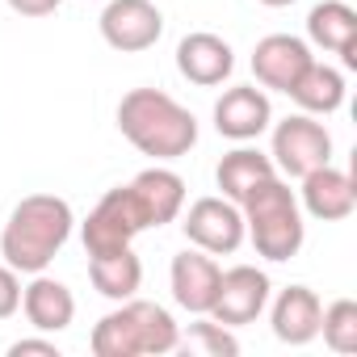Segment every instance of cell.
Masks as SVG:
<instances>
[{"mask_svg":"<svg viewBox=\"0 0 357 357\" xmlns=\"http://www.w3.org/2000/svg\"><path fill=\"white\" fill-rule=\"evenodd\" d=\"M219 261L202 248H185L172 257V269H168V282H172V298L181 311L190 315H211V303L219 294Z\"/></svg>","mask_w":357,"mask_h":357,"instance_id":"obj_11","label":"cell"},{"mask_svg":"<svg viewBox=\"0 0 357 357\" xmlns=\"http://www.w3.org/2000/svg\"><path fill=\"white\" fill-rule=\"evenodd\" d=\"M319 315H324V303L311 286H286L273 307H269V324H273V336L282 344H311L319 336Z\"/></svg>","mask_w":357,"mask_h":357,"instance_id":"obj_15","label":"cell"},{"mask_svg":"<svg viewBox=\"0 0 357 357\" xmlns=\"http://www.w3.org/2000/svg\"><path fill=\"white\" fill-rule=\"evenodd\" d=\"M89 282H93V290H97L101 298L126 303V298H135L139 286H143V261H139L130 248L89 257Z\"/></svg>","mask_w":357,"mask_h":357,"instance_id":"obj_19","label":"cell"},{"mask_svg":"<svg viewBox=\"0 0 357 357\" xmlns=\"http://www.w3.org/2000/svg\"><path fill=\"white\" fill-rule=\"evenodd\" d=\"M76 215L63 198L55 194H30L13 206L5 231H0V257L5 265H13L17 273H47V265L63 252V244L72 240Z\"/></svg>","mask_w":357,"mask_h":357,"instance_id":"obj_1","label":"cell"},{"mask_svg":"<svg viewBox=\"0 0 357 357\" xmlns=\"http://www.w3.org/2000/svg\"><path fill=\"white\" fill-rule=\"evenodd\" d=\"M176 336H181V324L168 315V307L147 298H126L97 319L89 349L93 357H160L176 353Z\"/></svg>","mask_w":357,"mask_h":357,"instance_id":"obj_3","label":"cell"},{"mask_svg":"<svg viewBox=\"0 0 357 357\" xmlns=\"http://www.w3.org/2000/svg\"><path fill=\"white\" fill-rule=\"evenodd\" d=\"M257 5H265V9H286V5H294V0H257Z\"/></svg>","mask_w":357,"mask_h":357,"instance_id":"obj_27","label":"cell"},{"mask_svg":"<svg viewBox=\"0 0 357 357\" xmlns=\"http://www.w3.org/2000/svg\"><path fill=\"white\" fill-rule=\"evenodd\" d=\"M9 357H59V344L47 336H22L9 344Z\"/></svg>","mask_w":357,"mask_h":357,"instance_id":"obj_25","label":"cell"},{"mask_svg":"<svg viewBox=\"0 0 357 357\" xmlns=\"http://www.w3.org/2000/svg\"><path fill=\"white\" fill-rule=\"evenodd\" d=\"M151 227V215L143 206V198L135 194V185H118L109 190L84 219L80 227V240H84V252L89 257H101V252H118V248H130V240L139 231Z\"/></svg>","mask_w":357,"mask_h":357,"instance_id":"obj_5","label":"cell"},{"mask_svg":"<svg viewBox=\"0 0 357 357\" xmlns=\"http://www.w3.org/2000/svg\"><path fill=\"white\" fill-rule=\"evenodd\" d=\"M118 130L151 160H181L198 147V118L164 89H130L118 101Z\"/></svg>","mask_w":357,"mask_h":357,"instance_id":"obj_2","label":"cell"},{"mask_svg":"<svg viewBox=\"0 0 357 357\" xmlns=\"http://www.w3.org/2000/svg\"><path fill=\"white\" fill-rule=\"evenodd\" d=\"M307 38L319 51L340 55L344 68H357V13L344 0H319L307 13Z\"/></svg>","mask_w":357,"mask_h":357,"instance_id":"obj_16","label":"cell"},{"mask_svg":"<svg viewBox=\"0 0 357 357\" xmlns=\"http://www.w3.org/2000/svg\"><path fill=\"white\" fill-rule=\"evenodd\" d=\"M130 185L143 198V206L151 215V227H164V223H172L176 215L185 211V181L172 168H160V164L155 168H143Z\"/></svg>","mask_w":357,"mask_h":357,"instance_id":"obj_20","label":"cell"},{"mask_svg":"<svg viewBox=\"0 0 357 357\" xmlns=\"http://www.w3.org/2000/svg\"><path fill=\"white\" fill-rule=\"evenodd\" d=\"M269 122H273V105H269L265 89H257V84H231L215 101V130L231 143H248V139L265 135Z\"/></svg>","mask_w":357,"mask_h":357,"instance_id":"obj_10","label":"cell"},{"mask_svg":"<svg viewBox=\"0 0 357 357\" xmlns=\"http://www.w3.org/2000/svg\"><path fill=\"white\" fill-rule=\"evenodd\" d=\"M311 47L294 34H265L257 47H252V76L261 89H273V93H290V84L303 76V68L311 63Z\"/></svg>","mask_w":357,"mask_h":357,"instance_id":"obj_13","label":"cell"},{"mask_svg":"<svg viewBox=\"0 0 357 357\" xmlns=\"http://www.w3.org/2000/svg\"><path fill=\"white\" fill-rule=\"evenodd\" d=\"M22 311L34 332H63L76 319V294L47 273H34V282L22 286Z\"/></svg>","mask_w":357,"mask_h":357,"instance_id":"obj_17","label":"cell"},{"mask_svg":"<svg viewBox=\"0 0 357 357\" xmlns=\"http://www.w3.org/2000/svg\"><path fill=\"white\" fill-rule=\"evenodd\" d=\"M176 72L198 89H219L231 72H236V51L227 38L211 34V30H194L176 43Z\"/></svg>","mask_w":357,"mask_h":357,"instance_id":"obj_12","label":"cell"},{"mask_svg":"<svg viewBox=\"0 0 357 357\" xmlns=\"http://www.w3.org/2000/svg\"><path fill=\"white\" fill-rule=\"evenodd\" d=\"M240 215H244V240H252L257 257H265L273 265L298 257V248L307 240V223H303V206H298L294 190L282 176H269L257 190H248L240 202Z\"/></svg>","mask_w":357,"mask_h":357,"instance_id":"obj_4","label":"cell"},{"mask_svg":"<svg viewBox=\"0 0 357 357\" xmlns=\"http://www.w3.org/2000/svg\"><path fill=\"white\" fill-rule=\"evenodd\" d=\"M185 240L211 257H231L244 244V215L231 198H198L181 223Z\"/></svg>","mask_w":357,"mask_h":357,"instance_id":"obj_8","label":"cell"},{"mask_svg":"<svg viewBox=\"0 0 357 357\" xmlns=\"http://www.w3.org/2000/svg\"><path fill=\"white\" fill-rule=\"evenodd\" d=\"M269 176H278V168H273V160H269L265 151H257V147H236V151H227V155L219 160V168H215V181H219L223 198H231L236 206L244 202L248 190H257L261 181H269Z\"/></svg>","mask_w":357,"mask_h":357,"instance_id":"obj_21","label":"cell"},{"mask_svg":"<svg viewBox=\"0 0 357 357\" xmlns=\"http://www.w3.org/2000/svg\"><path fill=\"white\" fill-rule=\"evenodd\" d=\"M319 336L332 353H357V303L353 298H336L324 307L319 315Z\"/></svg>","mask_w":357,"mask_h":357,"instance_id":"obj_23","label":"cell"},{"mask_svg":"<svg viewBox=\"0 0 357 357\" xmlns=\"http://www.w3.org/2000/svg\"><path fill=\"white\" fill-rule=\"evenodd\" d=\"M278 176H303L319 164H332V135L324 122H315L311 114H290L273 126V151H269Z\"/></svg>","mask_w":357,"mask_h":357,"instance_id":"obj_6","label":"cell"},{"mask_svg":"<svg viewBox=\"0 0 357 357\" xmlns=\"http://www.w3.org/2000/svg\"><path fill=\"white\" fill-rule=\"evenodd\" d=\"M59 5H63V0H9V9L17 17H51Z\"/></svg>","mask_w":357,"mask_h":357,"instance_id":"obj_26","label":"cell"},{"mask_svg":"<svg viewBox=\"0 0 357 357\" xmlns=\"http://www.w3.org/2000/svg\"><path fill=\"white\" fill-rule=\"evenodd\" d=\"M22 311V273L13 265H0V319Z\"/></svg>","mask_w":357,"mask_h":357,"instance_id":"obj_24","label":"cell"},{"mask_svg":"<svg viewBox=\"0 0 357 357\" xmlns=\"http://www.w3.org/2000/svg\"><path fill=\"white\" fill-rule=\"evenodd\" d=\"M176 353H190V357H236L240 340H236L231 328H223L215 319H202V324H190L181 336H176Z\"/></svg>","mask_w":357,"mask_h":357,"instance_id":"obj_22","label":"cell"},{"mask_svg":"<svg viewBox=\"0 0 357 357\" xmlns=\"http://www.w3.org/2000/svg\"><path fill=\"white\" fill-rule=\"evenodd\" d=\"M269 273L257 265H231L219 273V294L211 303V319L223 328H244L257 324L261 311L269 307Z\"/></svg>","mask_w":357,"mask_h":357,"instance_id":"obj_7","label":"cell"},{"mask_svg":"<svg viewBox=\"0 0 357 357\" xmlns=\"http://www.w3.org/2000/svg\"><path fill=\"white\" fill-rule=\"evenodd\" d=\"M303 211L319 223H340L357 211V185H353V176L340 172L336 164H319L303 176Z\"/></svg>","mask_w":357,"mask_h":357,"instance_id":"obj_14","label":"cell"},{"mask_svg":"<svg viewBox=\"0 0 357 357\" xmlns=\"http://www.w3.org/2000/svg\"><path fill=\"white\" fill-rule=\"evenodd\" d=\"M303 114H311V118H328V114H336L340 105H344V72L340 68H332V63H324V59H311L307 68H303V76L290 84V93H286Z\"/></svg>","mask_w":357,"mask_h":357,"instance_id":"obj_18","label":"cell"},{"mask_svg":"<svg viewBox=\"0 0 357 357\" xmlns=\"http://www.w3.org/2000/svg\"><path fill=\"white\" fill-rule=\"evenodd\" d=\"M160 34H164V13L151 0H109L101 13V38L122 55L151 51Z\"/></svg>","mask_w":357,"mask_h":357,"instance_id":"obj_9","label":"cell"}]
</instances>
